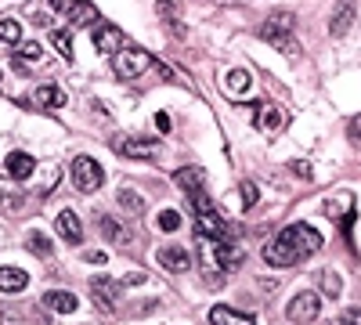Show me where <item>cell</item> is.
<instances>
[{
    "label": "cell",
    "instance_id": "obj_15",
    "mask_svg": "<svg viewBox=\"0 0 361 325\" xmlns=\"http://www.w3.org/2000/svg\"><path fill=\"white\" fill-rule=\"evenodd\" d=\"M209 325H257V318L253 314H246V311H231V307H214L209 311Z\"/></svg>",
    "mask_w": 361,
    "mask_h": 325
},
{
    "label": "cell",
    "instance_id": "obj_16",
    "mask_svg": "<svg viewBox=\"0 0 361 325\" xmlns=\"http://www.w3.org/2000/svg\"><path fill=\"white\" fill-rule=\"evenodd\" d=\"M221 87H224V94H246L250 87H253V76L246 73V69H228L224 73V80H221Z\"/></svg>",
    "mask_w": 361,
    "mask_h": 325
},
{
    "label": "cell",
    "instance_id": "obj_7",
    "mask_svg": "<svg viewBox=\"0 0 361 325\" xmlns=\"http://www.w3.org/2000/svg\"><path fill=\"white\" fill-rule=\"evenodd\" d=\"M112 149L127 159H152L159 152V141H145V137H112Z\"/></svg>",
    "mask_w": 361,
    "mask_h": 325
},
{
    "label": "cell",
    "instance_id": "obj_37",
    "mask_svg": "<svg viewBox=\"0 0 361 325\" xmlns=\"http://www.w3.org/2000/svg\"><path fill=\"white\" fill-rule=\"evenodd\" d=\"M347 134H350L354 145H361V116H354V120L347 123Z\"/></svg>",
    "mask_w": 361,
    "mask_h": 325
},
{
    "label": "cell",
    "instance_id": "obj_13",
    "mask_svg": "<svg viewBox=\"0 0 361 325\" xmlns=\"http://www.w3.org/2000/svg\"><path fill=\"white\" fill-rule=\"evenodd\" d=\"M44 307L47 311H58V314H73L80 307V300L73 297V293H66V289H47L44 293Z\"/></svg>",
    "mask_w": 361,
    "mask_h": 325
},
{
    "label": "cell",
    "instance_id": "obj_17",
    "mask_svg": "<svg viewBox=\"0 0 361 325\" xmlns=\"http://www.w3.org/2000/svg\"><path fill=\"white\" fill-rule=\"evenodd\" d=\"M33 105H40V109H62L66 105V91H62V87H54V83H44V87L33 91Z\"/></svg>",
    "mask_w": 361,
    "mask_h": 325
},
{
    "label": "cell",
    "instance_id": "obj_4",
    "mask_svg": "<svg viewBox=\"0 0 361 325\" xmlns=\"http://www.w3.org/2000/svg\"><path fill=\"white\" fill-rule=\"evenodd\" d=\"M102 181H105V170H102V163L94 156H76L73 159V185H76V192H83V195L98 192Z\"/></svg>",
    "mask_w": 361,
    "mask_h": 325
},
{
    "label": "cell",
    "instance_id": "obj_18",
    "mask_svg": "<svg viewBox=\"0 0 361 325\" xmlns=\"http://www.w3.org/2000/svg\"><path fill=\"white\" fill-rule=\"evenodd\" d=\"M202 181H206L202 166H180V170L173 173V185H177L180 192H199V188H202Z\"/></svg>",
    "mask_w": 361,
    "mask_h": 325
},
{
    "label": "cell",
    "instance_id": "obj_5",
    "mask_svg": "<svg viewBox=\"0 0 361 325\" xmlns=\"http://www.w3.org/2000/svg\"><path fill=\"white\" fill-rule=\"evenodd\" d=\"M238 235V228L231 221H224L221 214H199V224H195V239H217V243H231Z\"/></svg>",
    "mask_w": 361,
    "mask_h": 325
},
{
    "label": "cell",
    "instance_id": "obj_6",
    "mask_svg": "<svg viewBox=\"0 0 361 325\" xmlns=\"http://www.w3.org/2000/svg\"><path fill=\"white\" fill-rule=\"evenodd\" d=\"M286 314H289V321H296V325H307V321H314V318L322 314V297H318L314 289L296 293V297L289 300V307H286Z\"/></svg>",
    "mask_w": 361,
    "mask_h": 325
},
{
    "label": "cell",
    "instance_id": "obj_35",
    "mask_svg": "<svg viewBox=\"0 0 361 325\" xmlns=\"http://www.w3.org/2000/svg\"><path fill=\"white\" fill-rule=\"evenodd\" d=\"M264 127H267V130H279V127H282V112H279V109H267V112H264Z\"/></svg>",
    "mask_w": 361,
    "mask_h": 325
},
{
    "label": "cell",
    "instance_id": "obj_8",
    "mask_svg": "<svg viewBox=\"0 0 361 325\" xmlns=\"http://www.w3.org/2000/svg\"><path fill=\"white\" fill-rule=\"evenodd\" d=\"M90 300H94V307L98 311H112L116 307V300H119V282L116 278H94L90 282Z\"/></svg>",
    "mask_w": 361,
    "mask_h": 325
},
{
    "label": "cell",
    "instance_id": "obj_26",
    "mask_svg": "<svg viewBox=\"0 0 361 325\" xmlns=\"http://www.w3.org/2000/svg\"><path fill=\"white\" fill-rule=\"evenodd\" d=\"M51 44L58 47V54H62L66 62L73 58V37H69V29H51Z\"/></svg>",
    "mask_w": 361,
    "mask_h": 325
},
{
    "label": "cell",
    "instance_id": "obj_27",
    "mask_svg": "<svg viewBox=\"0 0 361 325\" xmlns=\"http://www.w3.org/2000/svg\"><path fill=\"white\" fill-rule=\"evenodd\" d=\"M318 282H322V293H325V297H340V293H343V282H340L336 271H322Z\"/></svg>",
    "mask_w": 361,
    "mask_h": 325
},
{
    "label": "cell",
    "instance_id": "obj_21",
    "mask_svg": "<svg viewBox=\"0 0 361 325\" xmlns=\"http://www.w3.org/2000/svg\"><path fill=\"white\" fill-rule=\"evenodd\" d=\"M0 289L4 293H22V289H29V275L22 268H0Z\"/></svg>",
    "mask_w": 361,
    "mask_h": 325
},
{
    "label": "cell",
    "instance_id": "obj_10",
    "mask_svg": "<svg viewBox=\"0 0 361 325\" xmlns=\"http://www.w3.org/2000/svg\"><path fill=\"white\" fill-rule=\"evenodd\" d=\"M51 8L69 15L76 25H90V22H94V8H90L87 0H51Z\"/></svg>",
    "mask_w": 361,
    "mask_h": 325
},
{
    "label": "cell",
    "instance_id": "obj_12",
    "mask_svg": "<svg viewBox=\"0 0 361 325\" xmlns=\"http://www.w3.org/2000/svg\"><path fill=\"white\" fill-rule=\"evenodd\" d=\"M159 264L166 271H173V275H185L192 268V257H188V250H180V246H163L159 250Z\"/></svg>",
    "mask_w": 361,
    "mask_h": 325
},
{
    "label": "cell",
    "instance_id": "obj_3",
    "mask_svg": "<svg viewBox=\"0 0 361 325\" xmlns=\"http://www.w3.org/2000/svg\"><path fill=\"white\" fill-rule=\"evenodd\" d=\"M112 69H116V76H123V80H137V76L152 73L159 66H156V58L148 51H141V47H119L112 54Z\"/></svg>",
    "mask_w": 361,
    "mask_h": 325
},
{
    "label": "cell",
    "instance_id": "obj_36",
    "mask_svg": "<svg viewBox=\"0 0 361 325\" xmlns=\"http://www.w3.org/2000/svg\"><path fill=\"white\" fill-rule=\"evenodd\" d=\"M336 325H361V307H347V314Z\"/></svg>",
    "mask_w": 361,
    "mask_h": 325
},
{
    "label": "cell",
    "instance_id": "obj_38",
    "mask_svg": "<svg viewBox=\"0 0 361 325\" xmlns=\"http://www.w3.org/2000/svg\"><path fill=\"white\" fill-rule=\"evenodd\" d=\"M202 278H206V289H221L224 286V275L221 271H206Z\"/></svg>",
    "mask_w": 361,
    "mask_h": 325
},
{
    "label": "cell",
    "instance_id": "obj_2",
    "mask_svg": "<svg viewBox=\"0 0 361 325\" xmlns=\"http://www.w3.org/2000/svg\"><path fill=\"white\" fill-rule=\"evenodd\" d=\"M293 15H286V11H275L271 18H264V25H260V40H267L271 47H279L282 54H289V58H296L300 54V47H296V40H293Z\"/></svg>",
    "mask_w": 361,
    "mask_h": 325
},
{
    "label": "cell",
    "instance_id": "obj_20",
    "mask_svg": "<svg viewBox=\"0 0 361 325\" xmlns=\"http://www.w3.org/2000/svg\"><path fill=\"white\" fill-rule=\"evenodd\" d=\"M214 253H217V264H221L224 271L243 268V260H246V257H243V250H238V246H231V243H217V250H214Z\"/></svg>",
    "mask_w": 361,
    "mask_h": 325
},
{
    "label": "cell",
    "instance_id": "obj_30",
    "mask_svg": "<svg viewBox=\"0 0 361 325\" xmlns=\"http://www.w3.org/2000/svg\"><path fill=\"white\" fill-rule=\"evenodd\" d=\"M0 202H4L8 210H22V202H25V199H22V195H18V192L8 185V181H0Z\"/></svg>",
    "mask_w": 361,
    "mask_h": 325
},
{
    "label": "cell",
    "instance_id": "obj_40",
    "mask_svg": "<svg viewBox=\"0 0 361 325\" xmlns=\"http://www.w3.org/2000/svg\"><path fill=\"white\" fill-rule=\"evenodd\" d=\"M87 260H90V264H105V260H109V253H102V250H90V253H87Z\"/></svg>",
    "mask_w": 361,
    "mask_h": 325
},
{
    "label": "cell",
    "instance_id": "obj_33",
    "mask_svg": "<svg viewBox=\"0 0 361 325\" xmlns=\"http://www.w3.org/2000/svg\"><path fill=\"white\" fill-rule=\"evenodd\" d=\"M180 228V214L177 210H163L159 214V231H177Z\"/></svg>",
    "mask_w": 361,
    "mask_h": 325
},
{
    "label": "cell",
    "instance_id": "obj_25",
    "mask_svg": "<svg viewBox=\"0 0 361 325\" xmlns=\"http://www.w3.org/2000/svg\"><path fill=\"white\" fill-rule=\"evenodd\" d=\"M116 202L123 206L127 214H137V217H145V195H137V192H119V195H116Z\"/></svg>",
    "mask_w": 361,
    "mask_h": 325
},
{
    "label": "cell",
    "instance_id": "obj_23",
    "mask_svg": "<svg viewBox=\"0 0 361 325\" xmlns=\"http://www.w3.org/2000/svg\"><path fill=\"white\" fill-rule=\"evenodd\" d=\"M98 228H102V235H105V239L109 243H127V231H123V224H119V221H112V217H98Z\"/></svg>",
    "mask_w": 361,
    "mask_h": 325
},
{
    "label": "cell",
    "instance_id": "obj_34",
    "mask_svg": "<svg viewBox=\"0 0 361 325\" xmlns=\"http://www.w3.org/2000/svg\"><path fill=\"white\" fill-rule=\"evenodd\" d=\"M238 192H243V206H246V210H253V206H257V199H260L257 185H253V181H243V188H238Z\"/></svg>",
    "mask_w": 361,
    "mask_h": 325
},
{
    "label": "cell",
    "instance_id": "obj_32",
    "mask_svg": "<svg viewBox=\"0 0 361 325\" xmlns=\"http://www.w3.org/2000/svg\"><path fill=\"white\" fill-rule=\"evenodd\" d=\"M18 58H22V62H25V58H29V62H40L44 51H40V44L29 40V44H18Z\"/></svg>",
    "mask_w": 361,
    "mask_h": 325
},
{
    "label": "cell",
    "instance_id": "obj_19",
    "mask_svg": "<svg viewBox=\"0 0 361 325\" xmlns=\"http://www.w3.org/2000/svg\"><path fill=\"white\" fill-rule=\"evenodd\" d=\"M119 44H123V33H119L116 25H98V29H94V47H98L102 54H116Z\"/></svg>",
    "mask_w": 361,
    "mask_h": 325
},
{
    "label": "cell",
    "instance_id": "obj_31",
    "mask_svg": "<svg viewBox=\"0 0 361 325\" xmlns=\"http://www.w3.org/2000/svg\"><path fill=\"white\" fill-rule=\"evenodd\" d=\"M188 199H192V210L195 214H209V210H214V202H209V195L199 188V192H188Z\"/></svg>",
    "mask_w": 361,
    "mask_h": 325
},
{
    "label": "cell",
    "instance_id": "obj_28",
    "mask_svg": "<svg viewBox=\"0 0 361 325\" xmlns=\"http://www.w3.org/2000/svg\"><path fill=\"white\" fill-rule=\"evenodd\" d=\"M58 185H62V166H51V170H47V177L40 181V188H37V195L44 199V195H51Z\"/></svg>",
    "mask_w": 361,
    "mask_h": 325
},
{
    "label": "cell",
    "instance_id": "obj_39",
    "mask_svg": "<svg viewBox=\"0 0 361 325\" xmlns=\"http://www.w3.org/2000/svg\"><path fill=\"white\" fill-rule=\"evenodd\" d=\"M141 282H148V275H145V271H130V275L123 278V286H141Z\"/></svg>",
    "mask_w": 361,
    "mask_h": 325
},
{
    "label": "cell",
    "instance_id": "obj_1",
    "mask_svg": "<svg viewBox=\"0 0 361 325\" xmlns=\"http://www.w3.org/2000/svg\"><path fill=\"white\" fill-rule=\"evenodd\" d=\"M322 231L304 224V221H296L289 228H282L275 239L267 243L264 250V260L271 264V268H296V264H304L314 250H322Z\"/></svg>",
    "mask_w": 361,
    "mask_h": 325
},
{
    "label": "cell",
    "instance_id": "obj_22",
    "mask_svg": "<svg viewBox=\"0 0 361 325\" xmlns=\"http://www.w3.org/2000/svg\"><path fill=\"white\" fill-rule=\"evenodd\" d=\"M25 250L37 253V257H51L54 246H51V239H47L44 231H29V235H25Z\"/></svg>",
    "mask_w": 361,
    "mask_h": 325
},
{
    "label": "cell",
    "instance_id": "obj_9",
    "mask_svg": "<svg viewBox=\"0 0 361 325\" xmlns=\"http://www.w3.org/2000/svg\"><path fill=\"white\" fill-rule=\"evenodd\" d=\"M354 15H357V0H336L333 18H329V33H333V37H347V29L354 25Z\"/></svg>",
    "mask_w": 361,
    "mask_h": 325
},
{
    "label": "cell",
    "instance_id": "obj_14",
    "mask_svg": "<svg viewBox=\"0 0 361 325\" xmlns=\"http://www.w3.org/2000/svg\"><path fill=\"white\" fill-rule=\"evenodd\" d=\"M54 224H58V235H62L66 243H73V246L83 243V224H80V217H76L73 210H62Z\"/></svg>",
    "mask_w": 361,
    "mask_h": 325
},
{
    "label": "cell",
    "instance_id": "obj_29",
    "mask_svg": "<svg viewBox=\"0 0 361 325\" xmlns=\"http://www.w3.org/2000/svg\"><path fill=\"white\" fill-rule=\"evenodd\" d=\"M4 318L11 321H29V325H47V314H33V311H18V307H8Z\"/></svg>",
    "mask_w": 361,
    "mask_h": 325
},
{
    "label": "cell",
    "instance_id": "obj_42",
    "mask_svg": "<svg viewBox=\"0 0 361 325\" xmlns=\"http://www.w3.org/2000/svg\"><path fill=\"white\" fill-rule=\"evenodd\" d=\"M293 170H296L300 177H311V166H307V163H293Z\"/></svg>",
    "mask_w": 361,
    "mask_h": 325
},
{
    "label": "cell",
    "instance_id": "obj_11",
    "mask_svg": "<svg viewBox=\"0 0 361 325\" xmlns=\"http://www.w3.org/2000/svg\"><path fill=\"white\" fill-rule=\"evenodd\" d=\"M4 170H8L11 181H29V177H33V170H37V159L29 156V152H11L8 163H4Z\"/></svg>",
    "mask_w": 361,
    "mask_h": 325
},
{
    "label": "cell",
    "instance_id": "obj_24",
    "mask_svg": "<svg viewBox=\"0 0 361 325\" xmlns=\"http://www.w3.org/2000/svg\"><path fill=\"white\" fill-rule=\"evenodd\" d=\"M0 44H11V47L22 44V25L15 18H0Z\"/></svg>",
    "mask_w": 361,
    "mask_h": 325
},
{
    "label": "cell",
    "instance_id": "obj_41",
    "mask_svg": "<svg viewBox=\"0 0 361 325\" xmlns=\"http://www.w3.org/2000/svg\"><path fill=\"white\" fill-rule=\"evenodd\" d=\"M156 127H159V130H170V116H166V112L156 116Z\"/></svg>",
    "mask_w": 361,
    "mask_h": 325
}]
</instances>
